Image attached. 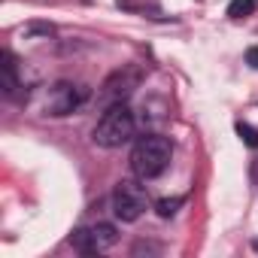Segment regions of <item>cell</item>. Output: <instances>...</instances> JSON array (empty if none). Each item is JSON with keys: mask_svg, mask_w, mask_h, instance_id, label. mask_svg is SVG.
<instances>
[{"mask_svg": "<svg viewBox=\"0 0 258 258\" xmlns=\"http://www.w3.org/2000/svg\"><path fill=\"white\" fill-rule=\"evenodd\" d=\"M112 213L121 222H137L146 213V191L137 179H121L112 191Z\"/></svg>", "mask_w": 258, "mask_h": 258, "instance_id": "obj_3", "label": "cell"}, {"mask_svg": "<svg viewBox=\"0 0 258 258\" xmlns=\"http://www.w3.org/2000/svg\"><path fill=\"white\" fill-rule=\"evenodd\" d=\"M252 10H255V0H231L228 4L231 19H246V16H252Z\"/></svg>", "mask_w": 258, "mask_h": 258, "instance_id": "obj_8", "label": "cell"}, {"mask_svg": "<svg viewBox=\"0 0 258 258\" xmlns=\"http://www.w3.org/2000/svg\"><path fill=\"white\" fill-rule=\"evenodd\" d=\"M82 100H85V88H82V85L58 82V85H52V88H49L46 112H49V115H70Z\"/></svg>", "mask_w": 258, "mask_h": 258, "instance_id": "obj_5", "label": "cell"}, {"mask_svg": "<svg viewBox=\"0 0 258 258\" xmlns=\"http://www.w3.org/2000/svg\"><path fill=\"white\" fill-rule=\"evenodd\" d=\"M4 91L10 97H16L19 91V76H16V58L10 52H4Z\"/></svg>", "mask_w": 258, "mask_h": 258, "instance_id": "obj_7", "label": "cell"}, {"mask_svg": "<svg viewBox=\"0 0 258 258\" xmlns=\"http://www.w3.org/2000/svg\"><path fill=\"white\" fill-rule=\"evenodd\" d=\"M237 131H240V137L246 140V146H252V149H258V131H255V127H249V124H237Z\"/></svg>", "mask_w": 258, "mask_h": 258, "instance_id": "obj_9", "label": "cell"}, {"mask_svg": "<svg viewBox=\"0 0 258 258\" xmlns=\"http://www.w3.org/2000/svg\"><path fill=\"white\" fill-rule=\"evenodd\" d=\"M134 134H137V118H134L131 106L112 103V106H106V112L100 115V121L94 127V143L103 146V149H118Z\"/></svg>", "mask_w": 258, "mask_h": 258, "instance_id": "obj_2", "label": "cell"}, {"mask_svg": "<svg viewBox=\"0 0 258 258\" xmlns=\"http://www.w3.org/2000/svg\"><path fill=\"white\" fill-rule=\"evenodd\" d=\"M179 204H182V198H173V201H158V204H155V210H158V216H164V219H167V216H173V213H176V207H179Z\"/></svg>", "mask_w": 258, "mask_h": 258, "instance_id": "obj_10", "label": "cell"}, {"mask_svg": "<svg viewBox=\"0 0 258 258\" xmlns=\"http://www.w3.org/2000/svg\"><path fill=\"white\" fill-rule=\"evenodd\" d=\"M173 158V146L161 134H143L131 149V170L137 179H155L167 170Z\"/></svg>", "mask_w": 258, "mask_h": 258, "instance_id": "obj_1", "label": "cell"}, {"mask_svg": "<svg viewBox=\"0 0 258 258\" xmlns=\"http://www.w3.org/2000/svg\"><path fill=\"white\" fill-rule=\"evenodd\" d=\"M252 249H255V252H258V240H255V243H252Z\"/></svg>", "mask_w": 258, "mask_h": 258, "instance_id": "obj_12", "label": "cell"}, {"mask_svg": "<svg viewBox=\"0 0 258 258\" xmlns=\"http://www.w3.org/2000/svg\"><path fill=\"white\" fill-rule=\"evenodd\" d=\"M137 88V70H118V73H112L106 82H103V91H100V100L106 103V106H112V103H124V97L131 94Z\"/></svg>", "mask_w": 258, "mask_h": 258, "instance_id": "obj_6", "label": "cell"}, {"mask_svg": "<svg viewBox=\"0 0 258 258\" xmlns=\"http://www.w3.org/2000/svg\"><path fill=\"white\" fill-rule=\"evenodd\" d=\"M246 64H249V67H255V70H258V46H252V49H249V52H246Z\"/></svg>", "mask_w": 258, "mask_h": 258, "instance_id": "obj_11", "label": "cell"}, {"mask_svg": "<svg viewBox=\"0 0 258 258\" xmlns=\"http://www.w3.org/2000/svg\"><path fill=\"white\" fill-rule=\"evenodd\" d=\"M115 228L109 222H97V225H88V228H79L73 234V246L85 255H94V252H106L112 243H115Z\"/></svg>", "mask_w": 258, "mask_h": 258, "instance_id": "obj_4", "label": "cell"}]
</instances>
